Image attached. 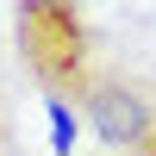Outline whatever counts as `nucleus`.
I'll return each instance as SVG.
<instances>
[{"label": "nucleus", "mask_w": 156, "mask_h": 156, "mask_svg": "<svg viewBox=\"0 0 156 156\" xmlns=\"http://www.w3.org/2000/svg\"><path fill=\"white\" fill-rule=\"evenodd\" d=\"M0 156H25V150H19V119H12L6 100H0Z\"/></svg>", "instance_id": "nucleus-4"}, {"label": "nucleus", "mask_w": 156, "mask_h": 156, "mask_svg": "<svg viewBox=\"0 0 156 156\" xmlns=\"http://www.w3.org/2000/svg\"><path fill=\"white\" fill-rule=\"evenodd\" d=\"M81 119H87V131H94L106 150H125V156H137V150L150 144V131H156L150 94L125 69H106V62H100L94 87H87V100H81Z\"/></svg>", "instance_id": "nucleus-2"}, {"label": "nucleus", "mask_w": 156, "mask_h": 156, "mask_svg": "<svg viewBox=\"0 0 156 156\" xmlns=\"http://www.w3.org/2000/svg\"><path fill=\"white\" fill-rule=\"evenodd\" d=\"M50 150H56V156H75V131H81V125H75V112L69 106H62V100H50Z\"/></svg>", "instance_id": "nucleus-3"}, {"label": "nucleus", "mask_w": 156, "mask_h": 156, "mask_svg": "<svg viewBox=\"0 0 156 156\" xmlns=\"http://www.w3.org/2000/svg\"><path fill=\"white\" fill-rule=\"evenodd\" d=\"M12 44H19L25 75L44 87V100H62V106L87 100V87L100 75V44H94V25L81 6H69V0L12 6Z\"/></svg>", "instance_id": "nucleus-1"}, {"label": "nucleus", "mask_w": 156, "mask_h": 156, "mask_svg": "<svg viewBox=\"0 0 156 156\" xmlns=\"http://www.w3.org/2000/svg\"><path fill=\"white\" fill-rule=\"evenodd\" d=\"M137 156H156V131H150V144H144V150H137Z\"/></svg>", "instance_id": "nucleus-5"}]
</instances>
